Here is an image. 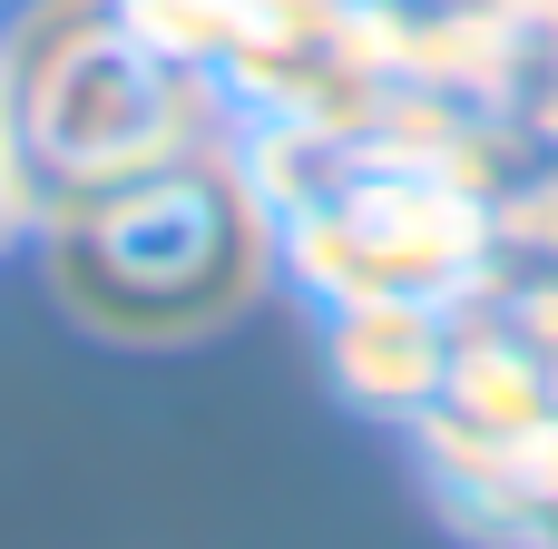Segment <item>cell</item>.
<instances>
[{"instance_id": "obj_1", "label": "cell", "mask_w": 558, "mask_h": 549, "mask_svg": "<svg viewBox=\"0 0 558 549\" xmlns=\"http://www.w3.org/2000/svg\"><path fill=\"white\" fill-rule=\"evenodd\" d=\"M226 255H235V226H226V206H216L206 187H186V177L118 196V206L88 226V246H78L88 295L118 305V314L206 305V295L226 285Z\"/></svg>"}]
</instances>
